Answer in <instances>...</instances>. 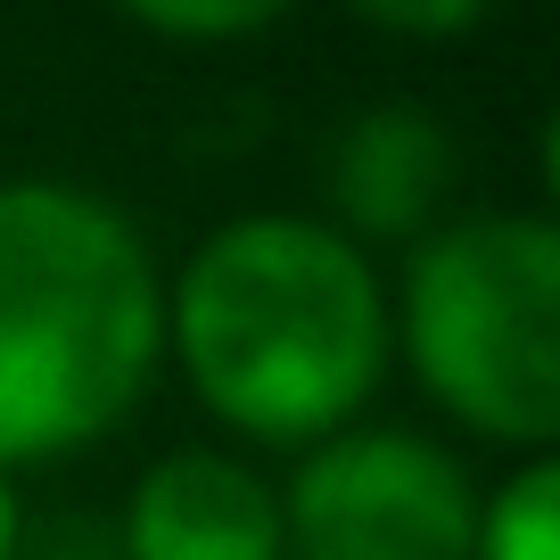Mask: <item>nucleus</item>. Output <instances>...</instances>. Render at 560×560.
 <instances>
[{
	"label": "nucleus",
	"mask_w": 560,
	"mask_h": 560,
	"mask_svg": "<svg viewBox=\"0 0 560 560\" xmlns=\"http://www.w3.org/2000/svg\"><path fill=\"white\" fill-rule=\"evenodd\" d=\"M165 347L223 429L314 454L371 404L396 305L338 223L240 214L207 231L165 289Z\"/></svg>",
	"instance_id": "1"
},
{
	"label": "nucleus",
	"mask_w": 560,
	"mask_h": 560,
	"mask_svg": "<svg viewBox=\"0 0 560 560\" xmlns=\"http://www.w3.org/2000/svg\"><path fill=\"white\" fill-rule=\"evenodd\" d=\"M158 354L149 240L83 182H0V470L107 438Z\"/></svg>",
	"instance_id": "2"
},
{
	"label": "nucleus",
	"mask_w": 560,
	"mask_h": 560,
	"mask_svg": "<svg viewBox=\"0 0 560 560\" xmlns=\"http://www.w3.org/2000/svg\"><path fill=\"white\" fill-rule=\"evenodd\" d=\"M396 330L429 404L494 445H560V214H470L412 247Z\"/></svg>",
	"instance_id": "3"
},
{
	"label": "nucleus",
	"mask_w": 560,
	"mask_h": 560,
	"mask_svg": "<svg viewBox=\"0 0 560 560\" xmlns=\"http://www.w3.org/2000/svg\"><path fill=\"white\" fill-rule=\"evenodd\" d=\"M289 560H478V487L412 429H338L280 487Z\"/></svg>",
	"instance_id": "4"
},
{
	"label": "nucleus",
	"mask_w": 560,
	"mask_h": 560,
	"mask_svg": "<svg viewBox=\"0 0 560 560\" xmlns=\"http://www.w3.org/2000/svg\"><path fill=\"white\" fill-rule=\"evenodd\" d=\"M116 536L124 560H289L272 478L247 470L240 454H207V445L149 462Z\"/></svg>",
	"instance_id": "5"
},
{
	"label": "nucleus",
	"mask_w": 560,
	"mask_h": 560,
	"mask_svg": "<svg viewBox=\"0 0 560 560\" xmlns=\"http://www.w3.org/2000/svg\"><path fill=\"white\" fill-rule=\"evenodd\" d=\"M454 190V140L429 107L387 100L338 132L330 149V198L347 214V240H412Z\"/></svg>",
	"instance_id": "6"
},
{
	"label": "nucleus",
	"mask_w": 560,
	"mask_h": 560,
	"mask_svg": "<svg viewBox=\"0 0 560 560\" xmlns=\"http://www.w3.org/2000/svg\"><path fill=\"white\" fill-rule=\"evenodd\" d=\"M478 560H560V454H536L478 503Z\"/></svg>",
	"instance_id": "7"
},
{
	"label": "nucleus",
	"mask_w": 560,
	"mask_h": 560,
	"mask_svg": "<svg viewBox=\"0 0 560 560\" xmlns=\"http://www.w3.org/2000/svg\"><path fill=\"white\" fill-rule=\"evenodd\" d=\"M116 9H132L149 34H174V42H231L272 25L289 0H116Z\"/></svg>",
	"instance_id": "8"
},
{
	"label": "nucleus",
	"mask_w": 560,
	"mask_h": 560,
	"mask_svg": "<svg viewBox=\"0 0 560 560\" xmlns=\"http://www.w3.org/2000/svg\"><path fill=\"white\" fill-rule=\"evenodd\" d=\"M363 25L380 34H412V42H445V34H470L487 18V0H347Z\"/></svg>",
	"instance_id": "9"
},
{
	"label": "nucleus",
	"mask_w": 560,
	"mask_h": 560,
	"mask_svg": "<svg viewBox=\"0 0 560 560\" xmlns=\"http://www.w3.org/2000/svg\"><path fill=\"white\" fill-rule=\"evenodd\" d=\"M18 560H124V536H107V527H58L50 544H34V552H18Z\"/></svg>",
	"instance_id": "10"
},
{
	"label": "nucleus",
	"mask_w": 560,
	"mask_h": 560,
	"mask_svg": "<svg viewBox=\"0 0 560 560\" xmlns=\"http://www.w3.org/2000/svg\"><path fill=\"white\" fill-rule=\"evenodd\" d=\"M25 552V503H18V470H0V560Z\"/></svg>",
	"instance_id": "11"
},
{
	"label": "nucleus",
	"mask_w": 560,
	"mask_h": 560,
	"mask_svg": "<svg viewBox=\"0 0 560 560\" xmlns=\"http://www.w3.org/2000/svg\"><path fill=\"white\" fill-rule=\"evenodd\" d=\"M536 165H544V190H552V214H560V100L544 116V140H536Z\"/></svg>",
	"instance_id": "12"
}]
</instances>
